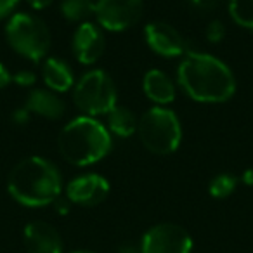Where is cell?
I'll use <instances>...</instances> for the list:
<instances>
[{
  "label": "cell",
  "instance_id": "8",
  "mask_svg": "<svg viewBox=\"0 0 253 253\" xmlns=\"http://www.w3.org/2000/svg\"><path fill=\"white\" fill-rule=\"evenodd\" d=\"M142 16V0H99L95 4V18L99 25L109 32H123L130 28Z\"/></svg>",
  "mask_w": 253,
  "mask_h": 253
},
{
  "label": "cell",
  "instance_id": "28",
  "mask_svg": "<svg viewBox=\"0 0 253 253\" xmlns=\"http://www.w3.org/2000/svg\"><path fill=\"white\" fill-rule=\"evenodd\" d=\"M243 182L246 184V186H253V169H248L245 170V173H243Z\"/></svg>",
  "mask_w": 253,
  "mask_h": 253
},
{
  "label": "cell",
  "instance_id": "5",
  "mask_svg": "<svg viewBox=\"0 0 253 253\" xmlns=\"http://www.w3.org/2000/svg\"><path fill=\"white\" fill-rule=\"evenodd\" d=\"M5 37L12 49L23 57L39 63L49 54L50 32L47 25L32 14H16L5 28Z\"/></svg>",
  "mask_w": 253,
  "mask_h": 253
},
{
  "label": "cell",
  "instance_id": "4",
  "mask_svg": "<svg viewBox=\"0 0 253 253\" xmlns=\"http://www.w3.org/2000/svg\"><path fill=\"white\" fill-rule=\"evenodd\" d=\"M137 132L144 148L155 155L173 153L182 139V128L177 115L163 106H155L141 116Z\"/></svg>",
  "mask_w": 253,
  "mask_h": 253
},
{
  "label": "cell",
  "instance_id": "27",
  "mask_svg": "<svg viewBox=\"0 0 253 253\" xmlns=\"http://www.w3.org/2000/svg\"><path fill=\"white\" fill-rule=\"evenodd\" d=\"M52 2L54 0H28V4L35 9H45V7H49Z\"/></svg>",
  "mask_w": 253,
  "mask_h": 253
},
{
  "label": "cell",
  "instance_id": "9",
  "mask_svg": "<svg viewBox=\"0 0 253 253\" xmlns=\"http://www.w3.org/2000/svg\"><path fill=\"white\" fill-rule=\"evenodd\" d=\"M144 35L153 52L162 57H179L186 52V42L182 35L169 23H149L144 30Z\"/></svg>",
  "mask_w": 253,
  "mask_h": 253
},
{
  "label": "cell",
  "instance_id": "19",
  "mask_svg": "<svg viewBox=\"0 0 253 253\" xmlns=\"http://www.w3.org/2000/svg\"><path fill=\"white\" fill-rule=\"evenodd\" d=\"M236 186H238V177L231 175V173H220L210 182L208 191L213 198L220 200V198H227L229 194H232Z\"/></svg>",
  "mask_w": 253,
  "mask_h": 253
},
{
  "label": "cell",
  "instance_id": "1",
  "mask_svg": "<svg viewBox=\"0 0 253 253\" xmlns=\"http://www.w3.org/2000/svg\"><path fill=\"white\" fill-rule=\"evenodd\" d=\"M180 87L198 102H224L236 90V78L220 59L205 52H189L177 70Z\"/></svg>",
  "mask_w": 253,
  "mask_h": 253
},
{
  "label": "cell",
  "instance_id": "2",
  "mask_svg": "<svg viewBox=\"0 0 253 253\" xmlns=\"http://www.w3.org/2000/svg\"><path fill=\"white\" fill-rule=\"evenodd\" d=\"M61 172L42 156L25 158L11 170L7 179L9 194L30 208L50 205L61 196Z\"/></svg>",
  "mask_w": 253,
  "mask_h": 253
},
{
  "label": "cell",
  "instance_id": "3",
  "mask_svg": "<svg viewBox=\"0 0 253 253\" xmlns=\"http://www.w3.org/2000/svg\"><path fill=\"white\" fill-rule=\"evenodd\" d=\"M57 146L66 162L85 167L108 155L111 149V135L108 128L92 116H78L61 130Z\"/></svg>",
  "mask_w": 253,
  "mask_h": 253
},
{
  "label": "cell",
  "instance_id": "14",
  "mask_svg": "<svg viewBox=\"0 0 253 253\" xmlns=\"http://www.w3.org/2000/svg\"><path fill=\"white\" fill-rule=\"evenodd\" d=\"M26 108L30 109V113H35L39 116L49 120H57L64 115V102L61 97H57V94L50 90H33L30 94L28 101H26Z\"/></svg>",
  "mask_w": 253,
  "mask_h": 253
},
{
  "label": "cell",
  "instance_id": "12",
  "mask_svg": "<svg viewBox=\"0 0 253 253\" xmlns=\"http://www.w3.org/2000/svg\"><path fill=\"white\" fill-rule=\"evenodd\" d=\"M23 238L28 253H63L59 232L47 222H30L25 227Z\"/></svg>",
  "mask_w": 253,
  "mask_h": 253
},
{
  "label": "cell",
  "instance_id": "17",
  "mask_svg": "<svg viewBox=\"0 0 253 253\" xmlns=\"http://www.w3.org/2000/svg\"><path fill=\"white\" fill-rule=\"evenodd\" d=\"M61 12L68 21L85 23L90 16H95V4L92 0H63Z\"/></svg>",
  "mask_w": 253,
  "mask_h": 253
},
{
  "label": "cell",
  "instance_id": "20",
  "mask_svg": "<svg viewBox=\"0 0 253 253\" xmlns=\"http://www.w3.org/2000/svg\"><path fill=\"white\" fill-rule=\"evenodd\" d=\"M205 35H207V40L211 43H218L222 39L225 37V26L222 21H211L210 25L205 30Z\"/></svg>",
  "mask_w": 253,
  "mask_h": 253
},
{
  "label": "cell",
  "instance_id": "30",
  "mask_svg": "<svg viewBox=\"0 0 253 253\" xmlns=\"http://www.w3.org/2000/svg\"><path fill=\"white\" fill-rule=\"evenodd\" d=\"M71 253H95V252H90V250H77V252H71Z\"/></svg>",
  "mask_w": 253,
  "mask_h": 253
},
{
  "label": "cell",
  "instance_id": "18",
  "mask_svg": "<svg viewBox=\"0 0 253 253\" xmlns=\"http://www.w3.org/2000/svg\"><path fill=\"white\" fill-rule=\"evenodd\" d=\"M229 12L239 26L253 30V0H231Z\"/></svg>",
  "mask_w": 253,
  "mask_h": 253
},
{
  "label": "cell",
  "instance_id": "26",
  "mask_svg": "<svg viewBox=\"0 0 253 253\" xmlns=\"http://www.w3.org/2000/svg\"><path fill=\"white\" fill-rule=\"evenodd\" d=\"M56 210H57V213H61V215H66L68 211H70V200H61V198H57L56 201Z\"/></svg>",
  "mask_w": 253,
  "mask_h": 253
},
{
  "label": "cell",
  "instance_id": "13",
  "mask_svg": "<svg viewBox=\"0 0 253 253\" xmlns=\"http://www.w3.org/2000/svg\"><path fill=\"white\" fill-rule=\"evenodd\" d=\"M142 88H144V94L148 95V99H151L156 104H169L175 97L173 82L162 70H149L144 75Z\"/></svg>",
  "mask_w": 253,
  "mask_h": 253
},
{
  "label": "cell",
  "instance_id": "10",
  "mask_svg": "<svg viewBox=\"0 0 253 253\" xmlns=\"http://www.w3.org/2000/svg\"><path fill=\"white\" fill-rule=\"evenodd\" d=\"M109 193V182L99 173H87L73 179L66 187L68 200L71 203L94 207L106 200Z\"/></svg>",
  "mask_w": 253,
  "mask_h": 253
},
{
  "label": "cell",
  "instance_id": "29",
  "mask_svg": "<svg viewBox=\"0 0 253 253\" xmlns=\"http://www.w3.org/2000/svg\"><path fill=\"white\" fill-rule=\"evenodd\" d=\"M120 253H141V250H137L132 245H123L122 248H120Z\"/></svg>",
  "mask_w": 253,
  "mask_h": 253
},
{
  "label": "cell",
  "instance_id": "21",
  "mask_svg": "<svg viewBox=\"0 0 253 253\" xmlns=\"http://www.w3.org/2000/svg\"><path fill=\"white\" fill-rule=\"evenodd\" d=\"M14 82L21 87H30V85L35 84V73L30 70H21L14 75Z\"/></svg>",
  "mask_w": 253,
  "mask_h": 253
},
{
  "label": "cell",
  "instance_id": "23",
  "mask_svg": "<svg viewBox=\"0 0 253 253\" xmlns=\"http://www.w3.org/2000/svg\"><path fill=\"white\" fill-rule=\"evenodd\" d=\"M30 116H32V113H30V109L25 106V108L14 109V111H12V115H11V118H12V122L18 123V125H25V123L30 120Z\"/></svg>",
  "mask_w": 253,
  "mask_h": 253
},
{
  "label": "cell",
  "instance_id": "25",
  "mask_svg": "<svg viewBox=\"0 0 253 253\" xmlns=\"http://www.w3.org/2000/svg\"><path fill=\"white\" fill-rule=\"evenodd\" d=\"M9 82H11V75H9L7 68H5L4 64L0 63V88L7 87Z\"/></svg>",
  "mask_w": 253,
  "mask_h": 253
},
{
  "label": "cell",
  "instance_id": "15",
  "mask_svg": "<svg viewBox=\"0 0 253 253\" xmlns=\"http://www.w3.org/2000/svg\"><path fill=\"white\" fill-rule=\"evenodd\" d=\"M43 80L54 92H66L73 87L75 77L71 68L57 57H47L43 63Z\"/></svg>",
  "mask_w": 253,
  "mask_h": 253
},
{
  "label": "cell",
  "instance_id": "22",
  "mask_svg": "<svg viewBox=\"0 0 253 253\" xmlns=\"http://www.w3.org/2000/svg\"><path fill=\"white\" fill-rule=\"evenodd\" d=\"M189 4L196 9H201V11H211L222 4V0H189Z\"/></svg>",
  "mask_w": 253,
  "mask_h": 253
},
{
  "label": "cell",
  "instance_id": "24",
  "mask_svg": "<svg viewBox=\"0 0 253 253\" xmlns=\"http://www.w3.org/2000/svg\"><path fill=\"white\" fill-rule=\"evenodd\" d=\"M18 4H19V0H0V19L7 18L16 9Z\"/></svg>",
  "mask_w": 253,
  "mask_h": 253
},
{
  "label": "cell",
  "instance_id": "16",
  "mask_svg": "<svg viewBox=\"0 0 253 253\" xmlns=\"http://www.w3.org/2000/svg\"><path fill=\"white\" fill-rule=\"evenodd\" d=\"M139 120L128 108L115 106L108 113V128L118 137H130L137 132Z\"/></svg>",
  "mask_w": 253,
  "mask_h": 253
},
{
  "label": "cell",
  "instance_id": "7",
  "mask_svg": "<svg viewBox=\"0 0 253 253\" xmlns=\"http://www.w3.org/2000/svg\"><path fill=\"white\" fill-rule=\"evenodd\" d=\"M193 239L177 224H158L144 234L141 253H191Z\"/></svg>",
  "mask_w": 253,
  "mask_h": 253
},
{
  "label": "cell",
  "instance_id": "11",
  "mask_svg": "<svg viewBox=\"0 0 253 253\" xmlns=\"http://www.w3.org/2000/svg\"><path fill=\"white\" fill-rule=\"evenodd\" d=\"M73 54L82 64H94L104 52V35L92 23L85 21L75 30L73 35Z\"/></svg>",
  "mask_w": 253,
  "mask_h": 253
},
{
  "label": "cell",
  "instance_id": "6",
  "mask_svg": "<svg viewBox=\"0 0 253 253\" xmlns=\"http://www.w3.org/2000/svg\"><path fill=\"white\" fill-rule=\"evenodd\" d=\"M73 101L85 116L108 115L116 106V87L102 70H92L77 82Z\"/></svg>",
  "mask_w": 253,
  "mask_h": 253
}]
</instances>
